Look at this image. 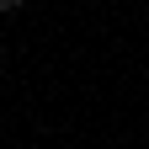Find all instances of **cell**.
I'll return each instance as SVG.
<instances>
[{
	"mask_svg": "<svg viewBox=\"0 0 149 149\" xmlns=\"http://www.w3.org/2000/svg\"><path fill=\"white\" fill-rule=\"evenodd\" d=\"M22 6H27V0H0V11H6V16H11V11H22Z\"/></svg>",
	"mask_w": 149,
	"mask_h": 149,
	"instance_id": "6da1fadb",
	"label": "cell"
}]
</instances>
